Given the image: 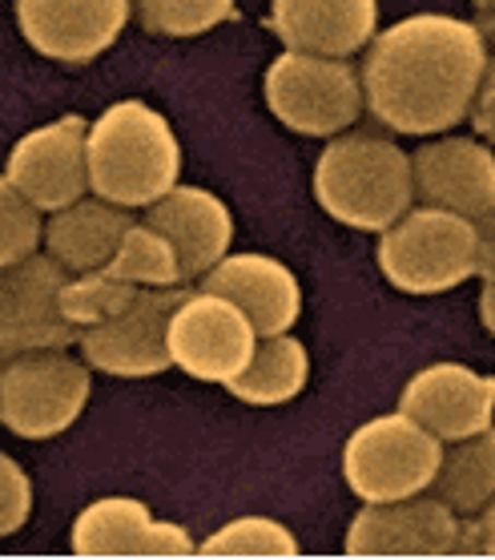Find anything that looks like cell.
<instances>
[{"label": "cell", "mask_w": 495, "mask_h": 560, "mask_svg": "<svg viewBox=\"0 0 495 560\" xmlns=\"http://www.w3.org/2000/svg\"><path fill=\"white\" fill-rule=\"evenodd\" d=\"M76 557H190L198 552L181 524L153 521V512L133 497L93 500L73 521Z\"/></svg>", "instance_id": "2e32d148"}, {"label": "cell", "mask_w": 495, "mask_h": 560, "mask_svg": "<svg viewBox=\"0 0 495 560\" xmlns=\"http://www.w3.org/2000/svg\"><path fill=\"white\" fill-rule=\"evenodd\" d=\"M169 359L174 368L202 383L238 380L250 368L258 351V331L250 315L238 303H229L226 294L214 291H186L181 303L169 315Z\"/></svg>", "instance_id": "ba28073f"}, {"label": "cell", "mask_w": 495, "mask_h": 560, "mask_svg": "<svg viewBox=\"0 0 495 560\" xmlns=\"http://www.w3.org/2000/svg\"><path fill=\"white\" fill-rule=\"evenodd\" d=\"M202 557H298V536L270 516H238L198 545Z\"/></svg>", "instance_id": "d4e9b609"}, {"label": "cell", "mask_w": 495, "mask_h": 560, "mask_svg": "<svg viewBox=\"0 0 495 560\" xmlns=\"http://www.w3.org/2000/svg\"><path fill=\"white\" fill-rule=\"evenodd\" d=\"M138 294H141V287L117 279L109 270L69 275L61 287V311L76 327V335H81L85 327H97V323H109L114 315H121Z\"/></svg>", "instance_id": "cb8c5ba5"}, {"label": "cell", "mask_w": 495, "mask_h": 560, "mask_svg": "<svg viewBox=\"0 0 495 560\" xmlns=\"http://www.w3.org/2000/svg\"><path fill=\"white\" fill-rule=\"evenodd\" d=\"M459 512L447 500L406 497L367 504L346 528V557H447L459 552Z\"/></svg>", "instance_id": "7c38bea8"}, {"label": "cell", "mask_w": 495, "mask_h": 560, "mask_svg": "<svg viewBox=\"0 0 495 560\" xmlns=\"http://www.w3.org/2000/svg\"><path fill=\"white\" fill-rule=\"evenodd\" d=\"M379 270L403 294H447L480 275V226L471 218L423 206L379 234Z\"/></svg>", "instance_id": "277c9868"}, {"label": "cell", "mask_w": 495, "mask_h": 560, "mask_svg": "<svg viewBox=\"0 0 495 560\" xmlns=\"http://www.w3.org/2000/svg\"><path fill=\"white\" fill-rule=\"evenodd\" d=\"M90 190L121 210H150L181 178V145L174 126L150 102L109 105L90 126Z\"/></svg>", "instance_id": "7a4b0ae2"}, {"label": "cell", "mask_w": 495, "mask_h": 560, "mask_svg": "<svg viewBox=\"0 0 495 560\" xmlns=\"http://www.w3.org/2000/svg\"><path fill=\"white\" fill-rule=\"evenodd\" d=\"M480 279L495 282V214L480 218Z\"/></svg>", "instance_id": "4dcf8cb0"}, {"label": "cell", "mask_w": 495, "mask_h": 560, "mask_svg": "<svg viewBox=\"0 0 495 560\" xmlns=\"http://www.w3.org/2000/svg\"><path fill=\"white\" fill-rule=\"evenodd\" d=\"M315 198L334 222L382 234L415 202L411 153L379 133H339L315 162Z\"/></svg>", "instance_id": "3957f363"}, {"label": "cell", "mask_w": 495, "mask_h": 560, "mask_svg": "<svg viewBox=\"0 0 495 560\" xmlns=\"http://www.w3.org/2000/svg\"><path fill=\"white\" fill-rule=\"evenodd\" d=\"M145 222L174 243L181 279H202L205 270H214L229 255V243H234L229 206L202 186H174L162 202L150 206Z\"/></svg>", "instance_id": "d6986e66"}, {"label": "cell", "mask_w": 495, "mask_h": 560, "mask_svg": "<svg viewBox=\"0 0 495 560\" xmlns=\"http://www.w3.org/2000/svg\"><path fill=\"white\" fill-rule=\"evenodd\" d=\"M129 226L133 218L121 206L105 198H81L64 210H52L45 222V246L69 275H90L109 267Z\"/></svg>", "instance_id": "ffe728a7"}, {"label": "cell", "mask_w": 495, "mask_h": 560, "mask_svg": "<svg viewBox=\"0 0 495 560\" xmlns=\"http://www.w3.org/2000/svg\"><path fill=\"white\" fill-rule=\"evenodd\" d=\"M109 275L133 282V287H181V262L174 243L162 230H153L150 222H133L126 230V238L117 246V255L109 258Z\"/></svg>", "instance_id": "603a6c76"}, {"label": "cell", "mask_w": 495, "mask_h": 560, "mask_svg": "<svg viewBox=\"0 0 495 560\" xmlns=\"http://www.w3.org/2000/svg\"><path fill=\"white\" fill-rule=\"evenodd\" d=\"M435 492L447 500L459 516H475L495 500V428L459 440L451 452H444Z\"/></svg>", "instance_id": "7402d4cb"}, {"label": "cell", "mask_w": 495, "mask_h": 560, "mask_svg": "<svg viewBox=\"0 0 495 560\" xmlns=\"http://www.w3.org/2000/svg\"><path fill=\"white\" fill-rule=\"evenodd\" d=\"M133 0H16L21 37L52 61L81 65L114 49Z\"/></svg>", "instance_id": "4fadbf2b"}, {"label": "cell", "mask_w": 495, "mask_h": 560, "mask_svg": "<svg viewBox=\"0 0 495 560\" xmlns=\"http://www.w3.org/2000/svg\"><path fill=\"white\" fill-rule=\"evenodd\" d=\"M90 121L76 114H64L49 126L28 129L25 138H16L4 162V178L25 194L28 202L52 214L64 206L81 202L90 194Z\"/></svg>", "instance_id": "8fae6325"}, {"label": "cell", "mask_w": 495, "mask_h": 560, "mask_svg": "<svg viewBox=\"0 0 495 560\" xmlns=\"http://www.w3.org/2000/svg\"><path fill=\"white\" fill-rule=\"evenodd\" d=\"M492 45L475 21L415 13L375 33L363 61V102L394 133L432 138L471 114Z\"/></svg>", "instance_id": "6da1fadb"}, {"label": "cell", "mask_w": 495, "mask_h": 560, "mask_svg": "<svg viewBox=\"0 0 495 560\" xmlns=\"http://www.w3.org/2000/svg\"><path fill=\"white\" fill-rule=\"evenodd\" d=\"M399 411L423 423L435 440L459 444L492 428L495 420V375L471 371L463 363H432L411 375L399 395Z\"/></svg>", "instance_id": "5bb4252c"}, {"label": "cell", "mask_w": 495, "mask_h": 560, "mask_svg": "<svg viewBox=\"0 0 495 560\" xmlns=\"http://www.w3.org/2000/svg\"><path fill=\"white\" fill-rule=\"evenodd\" d=\"M262 93L270 114L303 138H339L367 109L355 65L298 49H282L270 61Z\"/></svg>", "instance_id": "8992f818"}, {"label": "cell", "mask_w": 495, "mask_h": 560, "mask_svg": "<svg viewBox=\"0 0 495 560\" xmlns=\"http://www.w3.org/2000/svg\"><path fill=\"white\" fill-rule=\"evenodd\" d=\"M64 279L69 270L52 255L0 267V359L76 343V327L61 311Z\"/></svg>", "instance_id": "9c48e42d"}, {"label": "cell", "mask_w": 495, "mask_h": 560, "mask_svg": "<svg viewBox=\"0 0 495 560\" xmlns=\"http://www.w3.org/2000/svg\"><path fill=\"white\" fill-rule=\"evenodd\" d=\"M415 198L480 222L495 214V153L480 138H435L415 150Z\"/></svg>", "instance_id": "9a60e30c"}, {"label": "cell", "mask_w": 495, "mask_h": 560, "mask_svg": "<svg viewBox=\"0 0 495 560\" xmlns=\"http://www.w3.org/2000/svg\"><path fill=\"white\" fill-rule=\"evenodd\" d=\"M475 9H480L475 25H495V0H475Z\"/></svg>", "instance_id": "d6a6232c"}, {"label": "cell", "mask_w": 495, "mask_h": 560, "mask_svg": "<svg viewBox=\"0 0 495 560\" xmlns=\"http://www.w3.org/2000/svg\"><path fill=\"white\" fill-rule=\"evenodd\" d=\"M93 395L90 363L57 351H25L0 368V423L21 440L69 432Z\"/></svg>", "instance_id": "52a82bcc"}, {"label": "cell", "mask_w": 495, "mask_h": 560, "mask_svg": "<svg viewBox=\"0 0 495 560\" xmlns=\"http://www.w3.org/2000/svg\"><path fill=\"white\" fill-rule=\"evenodd\" d=\"M480 33H483V40H487V45H495V25H480Z\"/></svg>", "instance_id": "836d02e7"}, {"label": "cell", "mask_w": 495, "mask_h": 560, "mask_svg": "<svg viewBox=\"0 0 495 560\" xmlns=\"http://www.w3.org/2000/svg\"><path fill=\"white\" fill-rule=\"evenodd\" d=\"M459 552H487V557H495V500L480 512V521L463 528Z\"/></svg>", "instance_id": "f546056e"}, {"label": "cell", "mask_w": 495, "mask_h": 560, "mask_svg": "<svg viewBox=\"0 0 495 560\" xmlns=\"http://www.w3.org/2000/svg\"><path fill=\"white\" fill-rule=\"evenodd\" d=\"M33 516V480L9 452H0V540L21 533Z\"/></svg>", "instance_id": "83f0119b"}, {"label": "cell", "mask_w": 495, "mask_h": 560, "mask_svg": "<svg viewBox=\"0 0 495 560\" xmlns=\"http://www.w3.org/2000/svg\"><path fill=\"white\" fill-rule=\"evenodd\" d=\"M471 126L483 141H495V57H487V69H483L480 93L471 102Z\"/></svg>", "instance_id": "f1b7e54d"}, {"label": "cell", "mask_w": 495, "mask_h": 560, "mask_svg": "<svg viewBox=\"0 0 495 560\" xmlns=\"http://www.w3.org/2000/svg\"><path fill=\"white\" fill-rule=\"evenodd\" d=\"M40 243H45L40 210L13 182L0 178V267H13L21 258L37 255Z\"/></svg>", "instance_id": "4316f807"}, {"label": "cell", "mask_w": 495, "mask_h": 560, "mask_svg": "<svg viewBox=\"0 0 495 560\" xmlns=\"http://www.w3.org/2000/svg\"><path fill=\"white\" fill-rule=\"evenodd\" d=\"M306 380H310V355L306 347L286 335H267L258 343L250 368L241 371L238 380L226 383V392L250 408H279V404H291L294 395H303Z\"/></svg>", "instance_id": "44dd1931"}, {"label": "cell", "mask_w": 495, "mask_h": 560, "mask_svg": "<svg viewBox=\"0 0 495 560\" xmlns=\"http://www.w3.org/2000/svg\"><path fill=\"white\" fill-rule=\"evenodd\" d=\"M270 28L286 49L346 61L379 33V0H270Z\"/></svg>", "instance_id": "e0dca14e"}, {"label": "cell", "mask_w": 495, "mask_h": 560, "mask_svg": "<svg viewBox=\"0 0 495 560\" xmlns=\"http://www.w3.org/2000/svg\"><path fill=\"white\" fill-rule=\"evenodd\" d=\"M444 464V440L403 411L367 420L343 447V480L367 504L420 497L435 485Z\"/></svg>", "instance_id": "5b68a950"}, {"label": "cell", "mask_w": 495, "mask_h": 560, "mask_svg": "<svg viewBox=\"0 0 495 560\" xmlns=\"http://www.w3.org/2000/svg\"><path fill=\"white\" fill-rule=\"evenodd\" d=\"M181 294L186 291L178 287H141V294L121 315L76 335L85 363L117 380H145V375H162L165 368H174L165 335H169V315L181 303Z\"/></svg>", "instance_id": "30bf717a"}, {"label": "cell", "mask_w": 495, "mask_h": 560, "mask_svg": "<svg viewBox=\"0 0 495 560\" xmlns=\"http://www.w3.org/2000/svg\"><path fill=\"white\" fill-rule=\"evenodd\" d=\"M480 318L487 335L495 339V282H483V294H480Z\"/></svg>", "instance_id": "1f68e13d"}, {"label": "cell", "mask_w": 495, "mask_h": 560, "mask_svg": "<svg viewBox=\"0 0 495 560\" xmlns=\"http://www.w3.org/2000/svg\"><path fill=\"white\" fill-rule=\"evenodd\" d=\"M202 291L226 294L229 303H238L255 323L258 339L286 335L303 315V287L294 270L270 255H226L202 275Z\"/></svg>", "instance_id": "ac0fdd59"}, {"label": "cell", "mask_w": 495, "mask_h": 560, "mask_svg": "<svg viewBox=\"0 0 495 560\" xmlns=\"http://www.w3.org/2000/svg\"><path fill=\"white\" fill-rule=\"evenodd\" d=\"M133 13L157 37H202L238 13V0H133Z\"/></svg>", "instance_id": "484cf974"}]
</instances>
